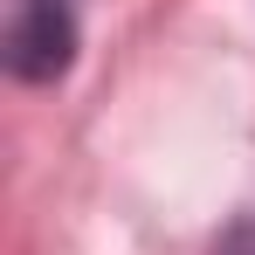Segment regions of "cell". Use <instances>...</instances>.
Masks as SVG:
<instances>
[{
    "instance_id": "cell-1",
    "label": "cell",
    "mask_w": 255,
    "mask_h": 255,
    "mask_svg": "<svg viewBox=\"0 0 255 255\" xmlns=\"http://www.w3.org/2000/svg\"><path fill=\"white\" fill-rule=\"evenodd\" d=\"M69 48H76L69 0H14V35H7L14 76H28V83L62 76V69H69Z\"/></svg>"
}]
</instances>
